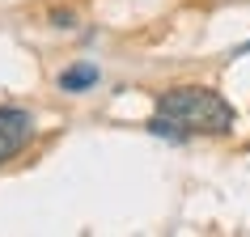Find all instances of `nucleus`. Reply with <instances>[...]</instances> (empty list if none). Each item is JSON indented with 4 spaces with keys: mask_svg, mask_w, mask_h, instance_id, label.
<instances>
[{
    "mask_svg": "<svg viewBox=\"0 0 250 237\" xmlns=\"http://www.w3.org/2000/svg\"><path fill=\"white\" fill-rule=\"evenodd\" d=\"M157 115L170 118L183 136H229L237 110L208 85H178L157 93Z\"/></svg>",
    "mask_w": 250,
    "mask_h": 237,
    "instance_id": "nucleus-1",
    "label": "nucleus"
},
{
    "mask_svg": "<svg viewBox=\"0 0 250 237\" xmlns=\"http://www.w3.org/2000/svg\"><path fill=\"white\" fill-rule=\"evenodd\" d=\"M34 140V115L21 106H0V165L13 161Z\"/></svg>",
    "mask_w": 250,
    "mask_h": 237,
    "instance_id": "nucleus-2",
    "label": "nucleus"
},
{
    "mask_svg": "<svg viewBox=\"0 0 250 237\" xmlns=\"http://www.w3.org/2000/svg\"><path fill=\"white\" fill-rule=\"evenodd\" d=\"M89 85H98V68L93 64H77V68H68V72H60V89L64 93H81V89H89Z\"/></svg>",
    "mask_w": 250,
    "mask_h": 237,
    "instance_id": "nucleus-3",
    "label": "nucleus"
},
{
    "mask_svg": "<svg viewBox=\"0 0 250 237\" xmlns=\"http://www.w3.org/2000/svg\"><path fill=\"white\" fill-rule=\"evenodd\" d=\"M72 21H77V13H72V9H51V26L68 30V26H72Z\"/></svg>",
    "mask_w": 250,
    "mask_h": 237,
    "instance_id": "nucleus-4",
    "label": "nucleus"
},
{
    "mask_svg": "<svg viewBox=\"0 0 250 237\" xmlns=\"http://www.w3.org/2000/svg\"><path fill=\"white\" fill-rule=\"evenodd\" d=\"M246 51H250V42H242V47H237V55H246Z\"/></svg>",
    "mask_w": 250,
    "mask_h": 237,
    "instance_id": "nucleus-5",
    "label": "nucleus"
}]
</instances>
